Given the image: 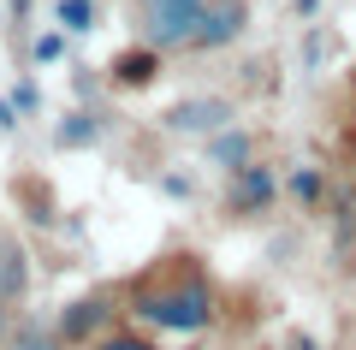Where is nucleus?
Here are the masks:
<instances>
[{
  "mask_svg": "<svg viewBox=\"0 0 356 350\" xmlns=\"http://www.w3.org/2000/svg\"><path fill=\"white\" fill-rule=\"evenodd\" d=\"M125 315L154 333H202L214 321V279L196 250H166L125 279Z\"/></svg>",
  "mask_w": 356,
  "mask_h": 350,
  "instance_id": "nucleus-1",
  "label": "nucleus"
},
{
  "mask_svg": "<svg viewBox=\"0 0 356 350\" xmlns=\"http://www.w3.org/2000/svg\"><path fill=\"white\" fill-rule=\"evenodd\" d=\"M131 6H137V42L166 54V48H191L208 0H131Z\"/></svg>",
  "mask_w": 356,
  "mask_h": 350,
  "instance_id": "nucleus-2",
  "label": "nucleus"
},
{
  "mask_svg": "<svg viewBox=\"0 0 356 350\" xmlns=\"http://www.w3.org/2000/svg\"><path fill=\"white\" fill-rule=\"evenodd\" d=\"M214 154H220V161H232V173H238L243 154H250V143H243V137H220V143H214Z\"/></svg>",
  "mask_w": 356,
  "mask_h": 350,
  "instance_id": "nucleus-11",
  "label": "nucleus"
},
{
  "mask_svg": "<svg viewBox=\"0 0 356 350\" xmlns=\"http://www.w3.org/2000/svg\"><path fill=\"white\" fill-rule=\"evenodd\" d=\"M154 54H161V48H149V42H143V48H131V54H119V60H113V83H119V89L154 83Z\"/></svg>",
  "mask_w": 356,
  "mask_h": 350,
  "instance_id": "nucleus-7",
  "label": "nucleus"
},
{
  "mask_svg": "<svg viewBox=\"0 0 356 350\" xmlns=\"http://www.w3.org/2000/svg\"><path fill=\"white\" fill-rule=\"evenodd\" d=\"M95 350H161V344H149V338H137V333H107Z\"/></svg>",
  "mask_w": 356,
  "mask_h": 350,
  "instance_id": "nucleus-10",
  "label": "nucleus"
},
{
  "mask_svg": "<svg viewBox=\"0 0 356 350\" xmlns=\"http://www.w3.org/2000/svg\"><path fill=\"white\" fill-rule=\"evenodd\" d=\"M107 321H113V291H89V297L65 303L60 338H65V344H102V338H107Z\"/></svg>",
  "mask_w": 356,
  "mask_h": 350,
  "instance_id": "nucleus-4",
  "label": "nucleus"
},
{
  "mask_svg": "<svg viewBox=\"0 0 356 350\" xmlns=\"http://www.w3.org/2000/svg\"><path fill=\"white\" fill-rule=\"evenodd\" d=\"M232 119H238V107H232L226 95H196V101H178V107L166 113L172 131H196V137H214V131H226Z\"/></svg>",
  "mask_w": 356,
  "mask_h": 350,
  "instance_id": "nucleus-5",
  "label": "nucleus"
},
{
  "mask_svg": "<svg viewBox=\"0 0 356 350\" xmlns=\"http://www.w3.org/2000/svg\"><path fill=\"white\" fill-rule=\"evenodd\" d=\"M6 350H65L60 326H42V321H18L13 338H6Z\"/></svg>",
  "mask_w": 356,
  "mask_h": 350,
  "instance_id": "nucleus-8",
  "label": "nucleus"
},
{
  "mask_svg": "<svg viewBox=\"0 0 356 350\" xmlns=\"http://www.w3.org/2000/svg\"><path fill=\"white\" fill-rule=\"evenodd\" d=\"M24 291H30V262H24V244L0 225V303H24Z\"/></svg>",
  "mask_w": 356,
  "mask_h": 350,
  "instance_id": "nucleus-6",
  "label": "nucleus"
},
{
  "mask_svg": "<svg viewBox=\"0 0 356 350\" xmlns=\"http://www.w3.org/2000/svg\"><path fill=\"white\" fill-rule=\"evenodd\" d=\"M60 18H65V30H89L95 24V6L89 0H60Z\"/></svg>",
  "mask_w": 356,
  "mask_h": 350,
  "instance_id": "nucleus-9",
  "label": "nucleus"
},
{
  "mask_svg": "<svg viewBox=\"0 0 356 350\" xmlns=\"http://www.w3.org/2000/svg\"><path fill=\"white\" fill-rule=\"evenodd\" d=\"M13 326H18V315H13V303H0V350H6V338H13Z\"/></svg>",
  "mask_w": 356,
  "mask_h": 350,
  "instance_id": "nucleus-12",
  "label": "nucleus"
},
{
  "mask_svg": "<svg viewBox=\"0 0 356 350\" xmlns=\"http://www.w3.org/2000/svg\"><path fill=\"white\" fill-rule=\"evenodd\" d=\"M243 24H250V0H208V6H202V18H196L191 48H196V54L232 48V42L243 36Z\"/></svg>",
  "mask_w": 356,
  "mask_h": 350,
  "instance_id": "nucleus-3",
  "label": "nucleus"
}]
</instances>
